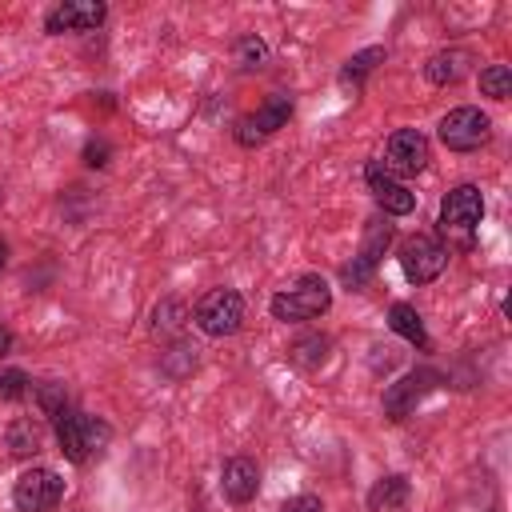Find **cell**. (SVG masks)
Listing matches in <instances>:
<instances>
[{
  "label": "cell",
  "mask_w": 512,
  "mask_h": 512,
  "mask_svg": "<svg viewBox=\"0 0 512 512\" xmlns=\"http://www.w3.org/2000/svg\"><path fill=\"white\" fill-rule=\"evenodd\" d=\"M268 308H272V316L284 320V324L316 320V316H324V312L332 308V288H328V280H324L320 272H304V276H296L288 288H280Z\"/></svg>",
  "instance_id": "cell-1"
},
{
  "label": "cell",
  "mask_w": 512,
  "mask_h": 512,
  "mask_svg": "<svg viewBox=\"0 0 512 512\" xmlns=\"http://www.w3.org/2000/svg\"><path fill=\"white\" fill-rule=\"evenodd\" d=\"M56 440H60V452L72 460V464H88V456L104 452V444L112 440V428L96 416H84L76 408H68L60 420H56Z\"/></svg>",
  "instance_id": "cell-2"
},
{
  "label": "cell",
  "mask_w": 512,
  "mask_h": 512,
  "mask_svg": "<svg viewBox=\"0 0 512 512\" xmlns=\"http://www.w3.org/2000/svg\"><path fill=\"white\" fill-rule=\"evenodd\" d=\"M192 320L204 336H232L240 324H244V296L236 288H212L196 300L192 308Z\"/></svg>",
  "instance_id": "cell-3"
},
{
  "label": "cell",
  "mask_w": 512,
  "mask_h": 512,
  "mask_svg": "<svg viewBox=\"0 0 512 512\" xmlns=\"http://www.w3.org/2000/svg\"><path fill=\"white\" fill-rule=\"evenodd\" d=\"M484 220V196L476 184H456L440 204V228L444 236H460V244L472 240V232Z\"/></svg>",
  "instance_id": "cell-4"
},
{
  "label": "cell",
  "mask_w": 512,
  "mask_h": 512,
  "mask_svg": "<svg viewBox=\"0 0 512 512\" xmlns=\"http://www.w3.org/2000/svg\"><path fill=\"white\" fill-rule=\"evenodd\" d=\"M60 500H64V480L52 468H28L12 484L16 512H52Z\"/></svg>",
  "instance_id": "cell-5"
},
{
  "label": "cell",
  "mask_w": 512,
  "mask_h": 512,
  "mask_svg": "<svg viewBox=\"0 0 512 512\" xmlns=\"http://www.w3.org/2000/svg\"><path fill=\"white\" fill-rule=\"evenodd\" d=\"M400 268H404V276H408L412 284H432V280L448 268V248H444L436 236L416 232V236H408V240L400 244Z\"/></svg>",
  "instance_id": "cell-6"
},
{
  "label": "cell",
  "mask_w": 512,
  "mask_h": 512,
  "mask_svg": "<svg viewBox=\"0 0 512 512\" xmlns=\"http://www.w3.org/2000/svg\"><path fill=\"white\" fill-rule=\"evenodd\" d=\"M288 116H292V96L272 92V96L264 100V108H256V112H248V116L236 120V144H244V148L264 144L268 136H276V132L288 124Z\"/></svg>",
  "instance_id": "cell-7"
},
{
  "label": "cell",
  "mask_w": 512,
  "mask_h": 512,
  "mask_svg": "<svg viewBox=\"0 0 512 512\" xmlns=\"http://www.w3.org/2000/svg\"><path fill=\"white\" fill-rule=\"evenodd\" d=\"M492 136V120L480 108H452L440 120V140L448 152H476L480 144H488Z\"/></svg>",
  "instance_id": "cell-8"
},
{
  "label": "cell",
  "mask_w": 512,
  "mask_h": 512,
  "mask_svg": "<svg viewBox=\"0 0 512 512\" xmlns=\"http://www.w3.org/2000/svg\"><path fill=\"white\" fill-rule=\"evenodd\" d=\"M380 164H384V172H392L396 180L424 172V164H428V136L416 132V128H396V132L388 136V144H384V160H380Z\"/></svg>",
  "instance_id": "cell-9"
},
{
  "label": "cell",
  "mask_w": 512,
  "mask_h": 512,
  "mask_svg": "<svg viewBox=\"0 0 512 512\" xmlns=\"http://www.w3.org/2000/svg\"><path fill=\"white\" fill-rule=\"evenodd\" d=\"M388 244H392V224L388 220H372L368 224V232H364V244H360V252L352 256V264H344V284L348 288H360L372 272H376V264H380V256L388 252Z\"/></svg>",
  "instance_id": "cell-10"
},
{
  "label": "cell",
  "mask_w": 512,
  "mask_h": 512,
  "mask_svg": "<svg viewBox=\"0 0 512 512\" xmlns=\"http://www.w3.org/2000/svg\"><path fill=\"white\" fill-rule=\"evenodd\" d=\"M108 16V8L100 0H68V4H56L48 16H44V32L48 36H64V32H92L100 28Z\"/></svg>",
  "instance_id": "cell-11"
},
{
  "label": "cell",
  "mask_w": 512,
  "mask_h": 512,
  "mask_svg": "<svg viewBox=\"0 0 512 512\" xmlns=\"http://www.w3.org/2000/svg\"><path fill=\"white\" fill-rule=\"evenodd\" d=\"M436 372L432 368H416V372H404L396 384H388V392H384V412L392 416V420H404L432 388H436Z\"/></svg>",
  "instance_id": "cell-12"
},
{
  "label": "cell",
  "mask_w": 512,
  "mask_h": 512,
  "mask_svg": "<svg viewBox=\"0 0 512 512\" xmlns=\"http://www.w3.org/2000/svg\"><path fill=\"white\" fill-rule=\"evenodd\" d=\"M364 180H368V192L376 196V204L388 212V216H408L416 208V192H408L392 172H384L380 160H372L364 168Z\"/></svg>",
  "instance_id": "cell-13"
},
{
  "label": "cell",
  "mask_w": 512,
  "mask_h": 512,
  "mask_svg": "<svg viewBox=\"0 0 512 512\" xmlns=\"http://www.w3.org/2000/svg\"><path fill=\"white\" fill-rule=\"evenodd\" d=\"M220 488H224V496H228L232 504H248V500L256 496V488H260V468H256V460H248V456L224 460V468H220Z\"/></svg>",
  "instance_id": "cell-14"
},
{
  "label": "cell",
  "mask_w": 512,
  "mask_h": 512,
  "mask_svg": "<svg viewBox=\"0 0 512 512\" xmlns=\"http://www.w3.org/2000/svg\"><path fill=\"white\" fill-rule=\"evenodd\" d=\"M472 72V52H464V48H444V52H436L428 64H424V76L432 80V84H456V80H464Z\"/></svg>",
  "instance_id": "cell-15"
},
{
  "label": "cell",
  "mask_w": 512,
  "mask_h": 512,
  "mask_svg": "<svg viewBox=\"0 0 512 512\" xmlns=\"http://www.w3.org/2000/svg\"><path fill=\"white\" fill-rule=\"evenodd\" d=\"M40 444H44V424H40L36 416H20V420H12L8 432H4V448H8L16 460L36 456Z\"/></svg>",
  "instance_id": "cell-16"
},
{
  "label": "cell",
  "mask_w": 512,
  "mask_h": 512,
  "mask_svg": "<svg viewBox=\"0 0 512 512\" xmlns=\"http://www.w3.org/2000/svg\"><path fill=\"white\" fill-rule=\"evenodd\" d=\"M388 324H392V332H396V336H404L408 344H416V348H428V332H424V320H420V312H416L412 304H392V308H388Z\"/></svg>",
  "instance_id": "cell-17"
},
{
  "label": "cell",
  "mask_w": 512,
  "mask_h": 512,
  "mask_svg": "<svg viewBox=\"0 0 512 512\" xmlns=\"http://www.w3.org/2000/svg\"><path fill=\"white\" fill-rule=\"evenodd\" d=\"M408 504V480L404 476H384L376 480V488L368 492V508L372 512H396Z\"/></svg>",
  "instance_id": "cell-18"
},
{
  "label": "cell",
  "mask_w": 512,
  "mask_h": 512,
  "mask_svg": "<svg viewBox=\"0 0 512 512\" xmlns=\"http://www.w3.org/2000/svg\"><path fill=\"white\" fill-rule=\"evenodd\" d=\"M380 60H384V48H364V52H356V56L344 64L340 84H344V88H360V80H364Z\"/></svg>",
  "instance_id": "cell-19"
},
{
  "label": "cell",
  "mask_w": 512,
  "mask_h": 512,
  "mask_svg": "<svg viewBox=\"0 0 512 512\" xmlns=\"http://www.w3.org/2000/svg\"><path fill=\"white\" fill-rule=\"evenodd\" d=\"M36 404H40V412L56 424L72 404H68V392H64V384H56V380H48V384H36Z\"/></svg>",
  "instance_id": "cell-20"
},
{
  "label": "cell",
  "mask_w": 512,
  "mask_h": 512,
  "mask_svg": "<svg viewBox=\"0 0 512 512\" xmlns=\"http://www.w3.org/2000/svg\"><path fill=\"white\" fill-rule=\"evenodd\" d=\"M480 92L492 100H508L512 96V68L508 64H488L480 72Z\"/></svg>",
  "instance_id": "cell-21"
},
{
  "label": "cell",
  "mask_w": 512,
  "mask_h": 512,
  "mask_svg": "<svg viewBox=\"0 0 512 512\" xmlns=\"http://www.w3.org/2000/svg\"><path fill=\"white\" fill-rule=\"evenodd\" d=\"M232 60H236L244 72H252V68H260V64L268 60V44H264L260 36H252V32H248V36H240V40H236Z\"/></svg>",
  "instance_id": "cell-22"
},
{
  "label": "cell",
  "mask_w": 512,
  "mask_h": 512,
  "mask_svg": "<svg viewBox=\"0 0 512 512\" xmlns=\"http://www.w3.org/2000/svg\"><path fill=\"white\" fill-rule=\"evenodd\" d=\"M324 356H328V340H324V336H304V340L292 344V360H296L300 368H312V364H320Z\"/></svg>",
  "instance_id": "cell-23"
},
{
  "label": "cell",
  "mask_w": 512,
  "mask_h": 512,
  "mask_svg": "<svg viewBox=\"0 0 512 512\" xmlns=\"http://www.w3.org/2000/svg\"><path fill=\"white\" fill-rule=\"evenodd\" d=\"M28 392H32V380H28L24 372H16V368L0 372V400H20V396H28Z\"/></svg>",
  "instance_id": "cell-24"
},
{
  "label": "cell",
  "mask_w": 512,
  "mask_h": 512,
  "mask_svg": "<svg viewBox=\"0 0 512 512\" xmlns=\"http://www.w3.org/2000/svg\"><path fill=\"white\" fill-rule=\"evenodd\" d=\"M184 304H176V300H164V304H156V332L164 328V332H180V324H184Z\"/></svg>",
  "instance_id": "cell-25"
},
{
  "label": "cell",
  "mask_w": 512,
  "mask_h": 512,
  "mask_svg": "<svg viewBox=\"0 0 512 512\" xmlns=\"http://www.w3.org/2000/svg\"><path fill=\"white\" fill-rule=\"evenodd\" d=\"M280 512H324V504H320V496H292Z\"/></svg>",
  "instance_id": "cell-26"
},
{
  "label": "cell",
  "mask_w": 512,
  "mask_h": 512,
  "mask_svg": "<svg viewBox=\"0 0 512 512\" xmlns=\"http://www.w3.org/2000/svg\"><path fill=\"white\" fill-rule=\"evenodd\" d=\"M84 160H88L92 168H104V164H108V144H104V140H92V144L84 148Z\"/></svg>",
  "instance_id": "cell-27"
},
{
  "label": "cell",
  "mask_w": 512,
  "mask_h": 512,
  "mask_svg": "<svg viewBox=\"0 0 512 512\" xmlns=\"http://www.w3.org/2000/svg\"><path fill=\"white\" fill-rule=\"evenodd\" d=\"M8 348H12V332H8V324L0 320V356H4Z\"/></svg>",
  "instance_id": "cell-28"
},
{
  "label": "cell",
  "mask_w": 512,
  "mask_h": 512,
  "mask_svg": "<svg viewBox=\"0 0 512 512\" xmlns=\"http://www.w3.org/2000/svg\"><path fill=\"white\" fill-rule=\"evenodd\" d=\"M4 264H8V244L0 240V272H4Z\"/></svg>",
  "instance_id": "cell-29"
}]
</instances>
